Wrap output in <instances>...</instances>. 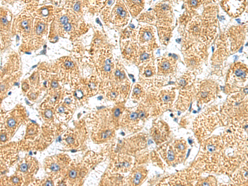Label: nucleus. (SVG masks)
<instances>
[{
	"mask_svg": "<svg viewBox=\"0 0 248 186\" xmlns=\"http://www.w3.org/2000/svg\"><path fill=\"white\" fill-rule=\"evenodd\" d=\"M1 140L2 141H4L6 140V136L4 135H1Z\"/></svg>",
	"mask_w": 248,
	"mask_h": 186,
	"instance_id": "36",
	"label": "nucleus"
},
{
	"mask_svg": "<svg viewBox=\"0 0 248 186\" xmlns=\"http://www.w3.org/2000/svg\"><path fill=\"white\" fill-rule=\"evenodd\" d=\"M231 76L237 82H245L247 78V68L245 65L240 63H236L232 68Z\"/></svg>",
	"mask_w": 248,
	"mask_h": 186,
	"instance_id": "6",
	"label": "nucleus"
},
{
	"mask_svg": "<svg viewBox=\"0 0 248 186\" xmlns=\"http://www.w3.org/2000/svg\"><path fill=\"white\" fill-rule=\"evenodd\" d=\"M134 165L131 156L126 154H118L111 163L110 171L114 173L126 172L130 171Z\"/></svg>",
	"mask_w": 248,
	"mask_h": 186,
	"instance_id": "2",
	"label": "nucleus"
},
{
	"mask_svg": "<svg viewBox=\"0 0 248 186\" xmlns=\"http://www.w3.org/2000/svg\"><path fill=\"white\" fill-rule=\"evenodd\" d=\"M44 29H45V25L44 24H41V23L39 24L37 28L36 32L37 34H40L44 31Z\"/></svg>",
	"mask_w": 248,
	"mask_h": 186,
	"instance_id": "21",
	"label": "nucleus"
},
{
	"mask_svg": "<svg viewBox=\"0 0 248 186\" xmlns=\"http://www.w3.org/2000/svg\"><path fill=\"white\" fill-rule=\"evenodd\" d=\"M147 174L146 170L144 167H138L130 174L125 183L127 185H139L144 181Z\"/></svg>",
	"mask_w": 248,
	"mask_h": 186,
	"instance_id": "5",
	"label": "nucleus"
},
{
	"mask_svg": "<svg viewBox=\"0 0 248 186\" xmlns=\"http://www.w3.org/2000/svg\"><path fill=\"white\" fill-rule=\"evenodd\" d=\"M111 14V20L117 26L123 27L128 23L129 17V12L124 2L117 1Z\"/></svg>",
	"mask_w": 248,
	"mask_h": 186,
	"instance_id": "1",
	"label": "nucleus"
},
{
	"mask_svg": "<svg viewBox=\"0 0 248 186\" xmlns=\"http://www.w3.org/2000/svg\"><path fill=\"white\" fill-rule=\"evenodd\" d=\"M58 85L57 83L55 82H53L52 83V86L53 87H54V88L57 87Z\"/></svg>",
	"mask_w": 248,
	"mask_h": 186,
	"instance_id": "35",
	"label": "nucleus"
},
{
	"mask_svg": "<svg viewBox=\"0 0 248 186\" xmlns=\"http://www.w3.org/2000/svg\"><path fill=\"white\" fill-rule=\"evenodd\" d=\"M155 11L156 13L157 16L160 19L161 23H163L165 19H168L171 15V8L168 4L166 3H160L155 7Z\"/></svg>",
	"mask_w": 248,
	"mask_h": 186,
	"instance_id": "10",
	"label": "nucleus"
},
{
	"mask_svg": "<svg viewBox=\"0 0 248 186\" xmlns=\"http://www.w3.org/2000/svg\"><path fill=\"white\" fill-rule=\"evenodd\" d=\"M135 30L129 26L124 31V32L122 34V37L123 39H128L133 36L135 37Z\"/></svg>",
	"mask_w": 248,
	"mask_h": 186,
	"instance_id": "20",
	"label": "nucleus"
},
{
	"mask_svg": "<svg viewBox=\"0 0 248 186\" xmlns=\"http://www.w3.org/2000/svg\"><path fill=\"white\" fill-rule=\"evenodd\" d=\"M46 185H47V186L48 185L50 186V185H52V183H51V182H46Z\"/></svg>",
	"mask_w": 248,
	"mask_h": 186,
	"instance_id": "37",
	"label": "nucleus"
},
{
	"mask_svg": "<svg viewBox=\"0 0 248 186\" xmlns=\"http://www.w3.org/2000/svg\"><path fill=\"white\" fill-rule=\"evenodd\" d=\"M28 166H27V164L24 163L23 164L20 166V170L22 172H25V171L28 170Z\"/></svg>",
	"mask_w": 248,
	"mask_h": 186,
	"instance_id": "25",
	"label": "nucleus"
},
{
	"mask_svg": "<svg viewBox=\"0 0 248 186\" xmlns=\"http://www.w3.org/2000/svg\"><path fill=\"white\" fill-rule=\"evenodd\" d=\"M126 3L128 10L132 16L137 17L140 14L144 8V2L143 1H126L124 2Z\"/></svg>",
	"mask_w": 248,
	"mask_h": 186,
	"instance_id": "11",
	"label": "nucleus"
},
{
	"mask_svg": "<svg viewBox=\"0 0 248 186\" xmlns=\"http://www.w3.org/2000/svg\"><path fill=\"white\" fill-rule=\"evenodd\" d=\"M122 47V54L126 58L130 60L137 57L138 46L136 43L128 41L123 44Z\"/></svg>",
	"mask_w": 248,
	"mask_h": 186,
	"instance_id": "7",
	"label": "nucleus"
},
{
	"mask_svg": "<svg viewBox=\"0 0 248 186\" xmlns=\"http://www.w3.org/2000/svg\"><path fill=\"white\" fill-rule=\"evenodd\" d=\"M2 23H3V24H8V20H7V18H5V17H3V18H2Z\"/></svg>",
	"mask_w": 248,
	"mask_h": 186,
	"instance_id": "32",
	"label": "nucleus"
},
{
	"mask_svg": "<svg viewBox=\"0 0 248 186\" xmlns=\"http://www.w3.org/2000/svg\"><path fill=\"white\" fill-rule=\"evenodd\" d=\"M66 141L69 144H73L74 142H75V140H74L73 138L72 137H70V136H69V137L67 139Z\"/></svg>",
	"mask_w": 248,
	"mask_h": 186,
	"instance_id": "27",
	"label": "nucleus"
},
{
	"mask_svg": "<svg viewBox=\"0 0 248 186\" xmlns=\"http://www.w3.org/2000/svg\"><path fill=\"white\" fill-rule=\"evenodd\" d=\"M143 72L144 76L145 77H152L155 73V67L150 64H149L144 67Z\"/></svg>",
	"mask_w": 248,
	"mask_h": 186,
	"instance_id": "19",
	"label": "nucleus"
},
{
	"mask_svg": "<svg viewBox=\"0 0 248 186\" xmlns=\"http://www.w3.org/2000/svg\"><path fill=\"white\" fill-rule=\"evenodd\" d=\"M119 91L118 87L113 86L108 89L107 93V96L109 99L112 100H115L118 98Z\"/></svg>",
	"mask_w": 248,
	"mask_h": 186,
	"instance_id": "16",
	"label": "nucleus"
},
{
	"mask_svg": "<svg viewBox=\"0 0 248 186\" xmlns=\"http://www.w3.org/2000/svg\"><path fill=\"white\" fill-rule=\"evenodd\" d=\"M70 102H71V101L69 99H67L65 100V102H66L67 103H70Z\"/></svg>",
	"mask_w": 248,
	"mask_h": 186,
	"instance_id": "38",
	"label": "nucleus"
},
{
	"mask_svg": "<svg viewBox=\"0 0 248 186\" xmlns=\"http://www.w3.org/2000/svg\"><path fill=\"white\" fill-rule=\"evenodd\" d=\"M144 90L139 84L136 85L133 90V97L137 99H139L144 96Z\"/></svg>",
	"mask_w": 248,
	"mask_h": 186,
	"instance_id": "17",
	"label": "nucleus"
},
{
	"mask_svg": "<svg viewBox=\"0 0 248 186\" xmlns=\"http://www.w3.org/2000/svg\"><path fill=\"white\" fill-rule=\"evenodd\" d=\"M64 27V29H65V30L67 31H69L71 29V24H69V23H67V24H65Z\"/></svg>",
	"mask_w": 248,
	"mask_h": 186,
	"instance_id": "28",
	"label": "nucleus"
},
{
	"mask_svg": "<svg viewBox=\"0 0 248 186\" xmlns=\"http://www.w3.org/2000/svg\"><path fill=\"white\" fill-rule=\"evenodd\" d=\"M141 49L139 50L137 55V59L138 63L139 64L143 63L144 62H147L149 61L151 56V53L150 50L147 46H143Z\"/></svg>",
	"mask_w": 248,
	"mask_h": 186,
	"instance_id": "13",
	"label": "nucleus"
},
{
	"mask_svg": "<svg viewBox=\"0 0 248 186\" xmlns=\"http://www.w3.org/2000/svg\"><path fill=\"white\" fill-rule=\"evenodd\" d=\"M8 125L9 127H13L15 125V121L13 119H9L8 122Z\"/></svg>",
	"mask_w": 248,
	"mask_h": 186,
	"instance_id": "23",
	"label": "nucleus"
},
{
	"mask_svg": "<svg viewBox=\"0 0 248 186\" xmlns=\"http://www.w3.org/2000/svg\"><path fill=\"white\" fill-rule=\"evenodd\" d=\"M159 37L162 44H167L169 41L171 34V28L169 27H159Z\"/></svg>",
	"mask_w": 248,
	"mask_h": 186,
	"instance_id": "14",
	"label": "nucleus"
},
{
	"mask_svg": "<svg viewBox=\"0 0 248 186\" xmlns=\"http://www.w3.org/2000/svg\"><path fill=\"white\" fill-rule=\"evenodd\" d=\"M13 181L15 183H18L19 182V179L16 177H14L13 179Z\"/></svg>",
	"mask_w": 248,
	"mask_h": 186,
	"instance_id": "34",
	"label": "nucleus"
},
{
	"mask_svg": "<svg viewBox=\"0 0 248 186\" xmlns=\"http://www.w3.org/2000/svg\"><path fill=\"white\" fill-rule=\"evenodd\" d=\"M139 44L143 46L150 47L155 44V29L150 26H144L139 30L138 35Z\"/></svg>",
	"mask_w": 248,
	"mask_h": 186,
	"instance_id": "4",
	"label": "nucleus"
},
{
	"mask_svg": "<svg viewBox=\"0 0 248 186\" xmlns=\"http://www.w3.org/2000/svg\"><path fill=\"white\" fill-rule=\"evenodd\" d=\"M115 79L118 82H124L126 76L124 70L121 68H117L114 72Z\"/></svg>",
	"mask_w": 248,
	"mask_h": 186,
	"instance_id": "18",
	"label": "nucleus"
},
{
	"mask_svg": "<svg viewBox=\"0 0 248 186\" xmlns=\"http://www.w3.org/2000/svg\"><path fill=\"white\" fill-rule=\"evenodd\" d=\"M114 65L111 54H103L99 59V67L101 76L105 79H111L113 77Z\"/></svg>",
	"mask_w": 248,
	"mask_h": 186,
	"instance_id": "3",
	"label": "nucleus"
},
{
	"mask_svg": "<svg viewBox=\"0 0 248 186\" xmlns=\"http://www.w3.org/2000/svg\"><path fill=\"white\" fill-rule=\"evenodd\" d=\"M176 61L173 58H164L158 64V71L160 74L166 75L171 73L175 69Z\"/></svg>",
	"mask_w": 248,
	"mask_h": 186,
	"instance_id": "9",
	"label": "nucleus"
},
{
	"mask_svg": "<svg viewBox=\"0 0 248 186\" xmlns=\"http://www.w3.org/2000/svg\"><path fill=\"white\" fill-rule=\"evenodd\" d=\"M124 108L122 105L118 104L115 107L114 109L111 111V118L115 126H116L118 123H119V119L123 114Z\"/></svg>",
	"mask_w": 248,
	"mask_h": 186,
	"instance_id": "15",
	"label": "nucleus"
},
{
	"mask_svg": "<svg viewBox=\"0 0 248 186\" xmlns=\"http://www.w3.org/2000/svg\"><path fill=\"white\" fill-rule=\"evenodd\" d=\"M77 175V172L75 170H72L70 171L69 173V176L71 178L74 179L75 178Z\"/></svg>",
	"mask_w": 248,
	"mask_h": 186,
	"instance_id": "24",
	"label": "nucleus"
},
{
	"mask_svg": "<svg viewBox=\"0 0 248 186\" xmlns=\"http://www.w3.org/2000/svg\"><path fill=\"white\" fill-rule=\"evenodd\" d=\"M28 21H27L24 20L22 22V26L23 27V28H25L26 27L28 26Z\"/></svg>",
	"mask_w": 248,
	"mask_h": 186,
	"instance_id": "31",
	"label": "nucleus"
},
{
	"mask_svg": "<svg viewBox=\"0 0 248 186\" xmlns=\"http://www.w3.org/2000/svg\"><path fill=\"white\" fill-rule=\"evenodd\" d=\"M60 21H61V23H62L63 24H65V25L67 24L68 22V18L66 16L62 17L61 19H60Z\"/></svg>",
	"mask_w": 248,
	"mask_h": 186,
	"instance_id": "26",
	"label": "nucleus"
},
{
	"mask_svg": "<svg viewBox=\"0 0 248 186\" xmlns=\"http://www.w3.org/2000/svg\"><path fill=\"white\" fill-rule=\"evenodd\" d=\"M80 9V5L78 3H76L74 6V10L76 11H78Z\"/></svg>",
	"mask_w": 248,
	"mask_h": 186,
	"instance_id": "29",
	"label": "nucleus"
},
{
	"mask_svg": "<svg viewBox=\"0 0 248 186\" xmlns=\"http://www.w3.org/2000/svg\"><path fill=\"white\" fill-rule=\"evenodd\" d=\"M215 87L210 83L203 84L200 87L197 97L200 100L204 102H208L214 96Z\"/></svg>",
	"mask_w": 248,
	"mask_h": 186,
	"instance_id": "8",
	"label": "nucleus"
},
{
	"mask_svg": "<svg viewBox=\"0 0 248 186\" xmlns=\"http://www.w3.org/2000/svg\"><path fill=\"white\" fill-rule=\"evenodd\" d=\"M51 112H50V110L47 111L46 113V116L48 117V118H50V117L51 116Z\"/></svg>",
	"mask_w": 248,
	"mask_h": 186,
	"instance_id": "33",
	"label": "nucleus"
},
{
	"mask_svg": "<svg viewBox=\"0 0 248 186\" xmlns=\"http://www.w3.org/2000/svg\"><path fill=\"white\" fill-rule=\"evenodd\" d=\"M65 66L67 67H70L72 66V63L70 61H67L65 63Z\"/></svg>",
	"mask_w": 248,
	"mask_h": 186,
	"instance_id": "30",
	"label": "nucleus"
},
{
	"mask_svg": "<svg viewBox=\"0 0 248 186\" xmlns=\"http://www.w3.org/2000/svg\"><path fill=\"white\" fill-rule=\"evenodd\" d=\"M163 126H154L152 130V136L157 143V142L161 143L163 141H164L167 136L168 131L165 130L163 131L162 130Z\"/></svg>",
	"mask_w": 248,
	"mask_h": 186,
	"instance_id": "12",
	"label": "nucleus"
},
{
	"mask_svg": "<svg viewBox=\"0 0 248 186\" xmlns=\"http://www.w3.org/2000/svg\"><path fill=\"white\" fill-rule=\"evenodd\" d=\"M50 169L52 171H57L60 169V166L56 163H52L50 167Z\"/></svg>",
	"mask_w": 248,
	"mask_h": 186,
	"instance_id": "22",
	"label": "nucleus"
}]
</instances>
